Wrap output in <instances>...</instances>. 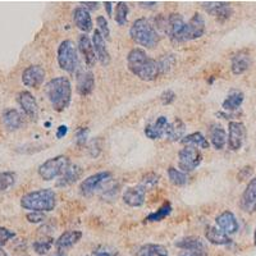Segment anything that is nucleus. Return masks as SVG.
I'll list each match as a JSON object with an SVG mask.
<instances>
[{
  "label": "nucleus",
  "mask_w": 256,
  "mask_h": 256,
  "mask_svg": "<svg viewBox=\"0 0 256 256\" xmlns=\"http://www.w3.org/2000/svg\"><path fill=\"white\" fill-rule=\"evenodd\" d=\"M128 68L134 73V76L146 82L154 81L159 74L158 62L146 54L145 50L140 48H134L127 56Z\"/></svg>",
  "instance_id": "1"
},
{
  "label": "nucleus",
  "mask_w": 256,
  "mask_h": 256,
  "mask_svg": "<svg viewBox=\"0 0 256 256\" xmlns=\"http://www.w3.org/2000/svg\"><path fill=\"white\" fill-rule=\"evenodd\" d=\"M48 99L56 112H63L70 106L72 100V86L67 77L50 80L45 86Z\"/></svg>",
  "instance_id": "2"
},
{
  "label": "nucleus",
  "mask_w": 256,
  "mask_h": 256,
  "mask_svg": "<svg viewBox=\"0 0 256 256\" xmlns=\"http://www.w3.org/2000/svg\"><path fill=\"white\" fill-rule=\"evenodd\" d=\"M20 206L26 210L48 212L56 206V194L50 188H41L24 194L20 201Z\"/></svg>",
  "instance_id": "3"
},
{
  "label": "nucleus",
  "mask_w": 256,
  "mask_h": 256,
  "mask_svg": "<svg viewBox=\"0 0 256 256\" xmlns=\"http://www.w3.org/2000/svg\"><path fill=\"white\" fill-rule=\"evenodd\" d=\"M130 36L137 45L152 49L159 42V34L146 18H138L130 28Z\"/></svg>",
  "instance_id": "4"
},
{
  "label": "nucleus",
  "mask_w": 256,
  "mask_h": 256,
  "mask_svg": "<svg viewBox=\"0 0 256 256\" xmlns=\"http://www.w3.org/2000/svg\"><path fill=\"white\" fill-rule=\"evenodd\" d=\"M59 67L68 73H74L80 67V59L76 45L72 40L62 41L58 48Z\"/></svg>",
  "instance_id": "5"
},
{
  "label": "nucleus",
  "mask_w": 256,
  "mask_h": 256,
  "mask_svg": "<svg viewBox=\"0 0 256 256\" xmlns=\"http://www.w3.org/2000/svg\"><path fill=\"white\" fill-rule=\"evenodd\" d=\"M70 168V158L66 155H58L38 166V176L44 180H52L56 177H62L64 172Z\"/></svg>",
  "instance_id": "6"
},
{
  "label": "nucleus",
  "mask_w": 256,
  "mask_h": 256,
  "mask_svg": "<svg viewBox=\"0 0 256 256\" xmlns=\"http://www.w3.org/2000/svg\"><path fill=\"white\" fill-rule=\"evenodd\" d=\"M202 162L200 150L194 146H186L178 152V168L184 173L194 172Z\"/></svg>",
  "instance_id": "7"
},
{
  "label": "nucleus",
  "mask_w": 256,
  "mask_h": 256,
  "mask_svg": "<svg viewBox=\"0 0 256 256\" xmlns=\"http://www.w3.org/2000/svg\"><path fill=\"white\" fill-rule=\"evenodd\" d=\"M112 173L110 172H99L90 176L86 180H84L80 184V194L82 196L94 195L98 190L102 188L104 184L110 182Z\"/></svg>",
  "instance_id": "8"
},
{
  "label": "nucleus",
  "mask_w": 256,
  "mask_h": 256,
  "mask_svg": "<svg viewBox=\"0 0 256 256\" xmlns=\"http://www.w3.org/2000/svg\"><path fill=\"white\" fill-rule=\"evenodd\" d=\"M186 28V22L184 17L177 13L168 16L166 17V34L169 38L174 42H184V34Z\"/></svg>",
  "instance_id": "9"
},
{
  "label": "nucleus",
  "mask_w": 256,
  "mask_h": 256,
  "mask_svg": "<svg viewBox=\"0 0 256 256\" xmlns=\"http://www.w3.org/2000/svg\"><path fill=\"white\" fill-rule=\"evenodd\" d=\"M246 140V127L242 122H230L228 124V146L232 152H238Z\"/></svg>",
  "instance_id": "10"
},
{
  "label": "nucleus",
  "mask_w": 256,
  "mask_h": 256,
  "mask_svg": "<svg viewBox=\"0 0 256 256\" xmlns=\"http://www.w3.org/2000/svg\"><path fill=\"white\" fill-rule=\"evenodd\" d=\"M205 30H206V24H205L204 17L200 13H196L188 22H186L184 42V41H192L196 40V38H200L201 36H204Z\"/></svg>",
  "instance_id": "11"
},
{
  "label": "nucleus",
  "mask_w": 256,
  "mask_h": 256,
  "mask_svg": "<svg viewBox=\"0 0 256 256\" xmlns=\"http://www.w3.org/2000/svg\"><path fill=\"white\" fill-rule=\"evenodd\" d=\"M46 72L41 66L35 64V66H30L22 72V82L24 86L31 88H38L41 84H44Z\"/></svg>",
  "instance_id": "12"
},
{
  "label": "nucleus",
  "mask_w": 256,
  "mask_h": 256,
  "mask_svg": "<svg viewBox=\"0 0 256 256\" xmlns=\"http://www.w3.org/2000/svg\"><path fill=\"white\" fill-rule=\"evenodd\" d=\"M202 8L208 14L216 17L218 20H227L232 17L233 8L227 2H206L202 3Z\"/></svg>",
  "instance_id": "13"
},
{
  "label": "nucleus",
  "mask_w": 256,
  "mask_h": 256,
  "mask_svg": "<svg viewBox=\"0 0 256 256\" xmlns=\"http://www.w3.org/2000/svg\"><path fill=\"white\" fill-rule=\"evenodd\" d=\"M17 102L20 104V109L28 116L30 120H36L38 116V105L36 102L35 96L30 91H20L17 96Z\"/></svg>",
  "instance_id": "14"
},
{
  "label": "nucleus",
  "mask_w": 256,
  "mask_h": 256,
  "mask_svg": "<svg viewBox=\"0 0 256 256\" xmlns=\"http://www.w3.org/2000/svg\"><path fill=\"white\" fill-rule=\"evenodd\" d=\"M240 206L248 214H252L256 212V177L248 180V186L240 200Z\"/></svg>",
  "instance_id": "15"
},
{
  "label": "nucleus",
  "mask_w": 256,
  "mask_h": 256,
  "mask_svg": "<svg viewBox=\"0 0 256 256\" xmlns=\"http://www.w3.org/2000/svg\"><path fill=\"white\" fill-rule=\"evenodd\" d=\"M216 222L219 230H222L224 233H227V234H234L240 228V224L236 216L232 212H230V210H226V212H220L216 216Z\"/></svg>",
  "instance_id": "16"
},
{
  "label": "nucleus",
  "mask_w": 256,
  "mask_h": 256,
  "mask_svg": "<svg viewBox=\"0 0 256 256\" xmlns=\"http://www.w3.org/2000/svg\"><path fill=\"white\" fill-rule=\"evenodd\" d=\"M78 50L84 56V63L88 64L90 68L95 67L96 62H98V56H96L95 49H94L92 40L86 34H84V35L78 38Z\"/></svg>",
  "instance_id": "17"
},
{
  "label": "nucleus",
  "mask_w": 256,
  "mask_h": 256,
  "mask_svg": "<svg viewBox=\"0 0 256 256\" xmlns=\"http://www.w3.org/2000/svg\"><path fill=\"white\" fill-rule=\"evenodd\" d=\"M250 67L251 56L248 50H240L238 52H236V54L232 56V60H230V70H232L233 74H236V76L244 74L246 70H248Z\"/></svg>",
  "instance_id": "18"
},
{
  "label": "nucleus",
  "mask_w": 256,
  "mask_h": 256,
  "mask_svg": "<svg viewBox=\"0 0 256 256\" xmlns=\"http://www.w3.org/2000/svg\"><path fill=\"white\" fill-rule=\"evenodd\" d=\"M145 198L146 191L140 186V184H138V186L128 187L124 191V194H123V201H124V204H127L128 206L131 208L142 206L144 202H145Z\"/></svg>",
  "instance_id": "19"
},
{
  "label": "nucleus",
  "mask_w": 256,
  "mask_h": 256,
  "mask_svg": "<svg viewBox=\"0 0 256 256\" xmlns=\"http://www.w3.org/2000/svg\"><path fill=\"white\" fill-rule=\"evenodd\" d=\"M92 45L94 49H95L96 56H98V60L102 64V66H108L110 63V54L108 52V48L105 45V38H102V34L99 32V30H96L92 35Z\"/></svg>",
  "instance_id": "20"
},
{
  "label": "nucleus",
  "mask_w": 256,
  "mask_h": 256,
  "mask_svg": "<svg viewBox=\"0 0 256 256\" xmlns=\"http://www.w3.org/2000/svg\"><path fill=\"white\" fill-rule=\"evenodd\" d=\"M168 124L169 122L166 120V116H159L154 123L146 126L144 132H145L146 137L150 138V140H160V138L166 137Z\"/></svg>",
  "instance_id": "21"
},
{
  "label": "nucleus",
  "mask_w": 256,
  "mask_h": 256,
  "mask_svg": "<svg viewBox=\"0 0 256 256\" xmlns=\"http://www.w3.org/2000/svg\"><path fill=\"white\" fill-rule=\"evenodd\" d=\"M73 22L77 26V28L88 34L92 30V18H91L90 12L84 6H78L73 10Z\"/></svg>",
  "instance_id": "22"
},
{
  "label": "nucleus",
  "mask_w": 256,
  "mask_h": 256,
  "mask_svg": "<svg viewBox=\"0 0 256 256\" xmlns=\"http://www.w3.org/2000/svg\"><path fill=\"white\" fill-rule=\"evenodd\" d=\"M95 88V77L91 70H82L77 73V92L81 96L90 95Z\"/></svg>",
  "instance_id": "23"
},
{
  "label": "nucleus",
  "mask_w": 256,
  "mask_h": 256,
  "mask_svg": "<svg viewBox=\"0 0 256 256\" xmlns=\"http://www.w3.org/2000/svg\"><path fill=\"white\" fill-rule=\"evenodd\" d=\"M82 238V232L80 230H67L64 232L56 242V248L58 251H66L73 248L80 240Z\"/></svg>",
  "instance_id": "24"
},
{
  "label": "nucleus",
  "mask_w": 256,
  "mask_h": 256,
  "mask_svg": "<svg viewBox=\"0 0 256 256\" xmlns=\"http://www.w3.org/2000/svg\"><path fill=\"white\" fill-rule=\"evenodd\" d=\"M3 123L9 131H17L24 124V116L16 109H8L3 113Z\"/></svg>",
  "instance_id": "25"
},
{
  "label": "nucleus",
  "mask_w": 256,
  "mask_h": 256,
  "mask_svg": "<svg viewBox=\"0 0 256 256\" xmlns=\"http://www.w3.org/2000/svg\"><path fill=\"white\" fill-rule=\"evenodd\" d=\"M184 132H186V124L184 123V120H180V118H176L174 122L168 124L166 137L172 142L182 141V138L184 137Z\"/></svg>",
  "instance_id": "26"
},
{
  "label": "nucleus",
  "mask_w": 256,
  "mask_h": 256,
  "mask_svg": "<svg viewBox=\"0 0 256 256\" xmlns=\"http://www.w3.org/2000/svg\"><path fill=\"white\" fill-rule=\"evenodd\" d=\"M82 169L78 166H70V168L64 172V174L56 182V187H68L76 184L77 180L81 178Z\"/></svg>",
  "instance_id": "27"
},
{
  "label": "nucleus",
  "mask_w": 256,
  "mask_h": 256,
  "mask_svg": "<svg viewBox=\"0 0 256 256\" xmlns=\"http://www.w3.org/2000/svg\"><path fill=\"white\" fill-rule=\"evenodd\" d=\"M210 141L216 150H223L228 141L227 132L220 124H212L210 128Z\"/></svg>",
  "instance_id": "28"
},
{
  "label": "nucleus",
  "mask_w": 256,
  "mask_h": 256,
  "mask_svg": "<svg viewBox=\"0 0 256 256\" xmlns=\"http://www.w3.org/2000/svg\"><path fill=\"white\" fill-rule=\"evenodd\" d=\"M205 237H206L210 244H218V246L232 244V240L230 238L227 233H224L223 230L216 227H208L206 232H205Z\"/></svg>",
  "instance_id": "29"
},
{
  "label": "nucleus",
  "mask_w": 256,
  "mask_h": 256,
  "mask_svg": "<svg viewBox=\"0 0 256 256\" xmlns=\"http://www.w3.org/2000/svg\"><path fill=\"white\" fill-rule=\"evenodd\" d=\"M176 246L186 251H205V244L200 237H184L176 242Z\"/></svg>",
  "instance_id": "30"
},
{
  "label": "nucleus",
  "mask_w": 256,
  "mask_h": 256,
  "mask_svg": "<svg viewBox=\"0 0 256 256\" xmlns=\"http://www.w3.org/2000/svg\"><path fill=\"white\" fill-rule=\"evenodd\" d=\"M244 100V92H241V91H237V90H233L228 94V96L223 102L222 106H223L224 110L234 112V110H237V109H240V106L242 105Z\"/></svg>",
  "instance_id": "31"
},
{
  "label": "nucleus",
  "mask_w": 256,
  "mask_h": 256,
  "mask_svg": "<svg viewBox=\"0 0 256 256\" xmlns=\"http://www.w3.org/2000/svg\"><path fill=\"white\" fill-rule=\"evenodd\" d=\"M180 142L186 146H194V148H209L210 144L209 141L205 138V136L201 132H194L191 134H187L182 138Z\"/></svg>",
  "instance_id": "32"
},
{
  "label": "nucleus",
  "mask_w": 256,
  "mask_h": 256,
  "mask_svg": "<svg viewBox=\"0 0 256 256\" xmlns=\"http://www.w3.org/2000/svg\"><path fill=\"white\" fill-rule=\"evenodd\" d=\"M136 256H168V250L162 244H148L142 246Z\"/></svg>",
  "instance_id": "33"
},
{
  "label": "nucleus",
  "mask_w": 256,
  "mask_h": 256,
  "mask_svg": "<svg viewBox=\"0 0 256 256\" xmlns=\"http://www.w3.org/2000/svg\"><path fill=\"white\" fill-rule=\"evenodd\" d=\"M172 212V205H170V202H164L162 206L159 208V209L156 210V212H150L148 216H146L145 220L146 222H160L163 220L164 218H166V216H169Z\"/></svg>",
  "instance_id": "34"
},
{
  "label": "nucleus",
  "mask_w": 256,
  "mask_h": 256,
  "mask_svg": "<svg viewBox=\"0 0 256 256\" xmlns=\"http://www.w3.org/2000/svg\"><path fill=\"white\" fill-rule=\"evenodd\" d=\"M168 177L170 184L178 187L184 186L187 184V180H188L186 173H184L182 170H178L174 166H169L168 168Z\"/></svg>",
  "instance_id": "35"
},
{
  "label": "nucleus",
  "mask_w": 256,
  "mask_h": 256,
  "mask_svg": "<svg viewBox=\"0 0 256 256\" xmlns=\"http://www.w3.org/2000/svg\"><path fill=\"white\" fill-rule=\"evenodd\" d=\"M128 13H130V8H128V4L124 2H120L116 6V22L120 26H124L128 20Z\"/></svg>",
  "instance_id": "36"
},
{
  "label": "nucleus",
  "mask_w": 256,
  "mask_h": 256,
  "mask_svg": "<svg viewBox=\"0 0 256 256\" xmlns=\"http://www.w3.org/2000/svg\"><path fill=\"white\" fill-rule=\"evenodd\" d=\"M17 176L14 172H0V191H6L14 186Z\"/></svg>",
  "instance_id": "37"
},
{
  "label": "nucleus",
  "mask_w": 256,
  "mask_h": 256,
  "mask_svg": "<svg viewBox=\"0 0 256 256\" xmlns=\"http://www.w3.org/2000/svg\"><path fill=\"white\" fill-rule=\"evenodd\" d=\"M176 58L173 54H168V56H163L158 60V68H159V74H164V73L169 72L170 68L174 66Z\"/></svg>",
  "instance_id": "38"
},
{
  "label": "nucleus",
  "mask_w": 256,
  "mask_h": 256,
  "mask_svg": "<svg viewBox=\"0 0 256 256\" xmlns=\"http://www.w3.org/2000/svg\"><path fill=\"white\" fill-rule=\"evenodd\" d=\"M159 184V176L154 172H150L148 174H145L142 177L140 182V186L142 187L145 191H148V190H152L158 186Z\"/></svg>",
  "instance_id": "39"
},
{
  "label": "nucleus",
  "mask_w": 256,
  "mask_h": 256,
  "mask_svg": "<svg viewBox=\"0 0 256 256\" xmlns=\"http://www.w3.org/2000/svg\"><path fill=\"white\" fill-rule=\"evenodd\" d=\"M52 238L48 237V238L38 240V241L34 244V250L38 254V255H44L48 251L52 248Z\"/></svg>",
  "instance_id": "40"
},
{
  "label": "nucleus",
  "mask_w": 256,
  "mask_h": 256,
  "mask_svg": "<svg viewBox=\"0 0 256 256\" xmlns=\"http://www.w3.org/2000/svg\"><path fill=\"white\" fill-rule=\"evenodd\" d=\"M96 24L99 27V32L102 34V38L105 40H109V38H110V30H109L108 20H105V17H102V16H99V17L96 18Z\"/></svg>",
  "instance_id": "41"
},
{
  "label": "nucleus",
  "mask_w": 256,
  "mask_h": 256,
  "mask_svg": "<svg viewBox=\"0 0 256 256\" xmlns=\"http://www.w3.org/2000/svg\"><path fill=\"white\" fill-rule=\"evenodd\" d=\"M16 237V233L13 230H8L6 227H0V248H3L4 244H8L12 238Z\"/></svg>",
  "instance_id": "42"
},
{
  "label": "nucleus",
  "mask_w": 256,
  "mask_h": 256,
  "mask_svg": "<svg viewBox=\"0 0 256 256\" xmlns=\"http://www.w3.org/2000/svg\"><path fill=\"white\" fill-rule=\"evenodd\" d=\"M45 214L44 212H31L26 216V219L30 222V223H41V222L45 220Z\"/></svg>",
  "instance_id": "43"
},
{
  "label": "nucleus",
  "mask_w": 256,
  "mask_h": 256,
  "mask_svg": "<svg viewBox=\"0 0 256 256\" xmlns=\"http://www.w3.org/2000/svg\"><path fill=\"white\" fill-rule=\"evenodd\" d=\"M252 174H254V168H252V166H244V168H242V169H240L238 174H237V180H238L240 182H242V180H248V178H250Z\"/></svg>",
  "instance_id": "44"
},
{
  "label": "nucleus",
  "mask_w": 256,
  "mask_h": 256,
  "mask_svg": "<svg viewBox=\"0 0 256 256\" xmlns=\"http://www.w3.org/2000/svg\"><path fill=\"white\" fill-rule=\"evenodd\" d=\"M88 134H90V130L88 128H80L78 131L76 132V141L78 145H84V142L88 141Z\"/></svg>",
  "instance_id": "45"
},
{
  "label": "nucleus",
  "mask_w": 256,
  "mask_h": 256,
  "mask_svg": "<svg viewBox=\"0 0 256 256\" xmlns=\"http://www.w3.org/2000/svg\"><path fill=\"white\" fill-rule=\"evenodd\" d=\"M160 100H162V102H163L164 105L172 104L176 100V94L173 92L172 90H166L162 95H160Z\"/></svg>",
  "instance_id": "46"
},
{
  "label": "nucleus",
  "mask_w": 256,
  "mask_h": 256,
  "mask_svg": "<svg viewBox=\"0 0 256 256\" xmlns=\"http://www.w3.org/2000/svg\"><path fill=\"white\" fill-rule=\"evenodd\" d=\"M178 256H208L205 251H184Z\"/></svg>",
  "instance_id": "47"
},
{
  "label": "nucleus",
  "mask_w": 256,
  "mask_h": 256,
  "mask_svg": "<svg viewBox=\"0 0 256 256\" xmlns=\"http://www.w3.org/2000/svg\"><path fill=\"white\" fill-rule=\"evenodd\" d=\"M67 132H68L67 126H59L58 130H56V137H58V138H62V137H64L66 134H67Z\"/></svg>",
  "instance_id": "48"
},
{
  "label": "nucleus",
  "mask_w": 256,
  "mask_h": 256,
  "mask_svg": "<svg viewBox=\"0 0 256 256\" xmlns=\"http://www.w3.org/2000/svg\"><path fill=\"white\" fill-rule=\"evenodd\" d=\"M82 6H84L86 9H91V10H96V9L99 8V3L98 2H84Z\"/></svg>",
  "instance_id": "49"
},
{
  "label": "nucleus",
  "mask_w": 256,
  "mask_h": 256,
  "mask_svg": "<svg viewBox=\"0 0 256 256\" xmlns=\"http://www.w3.org/2000/svg\"><path fill=\"white\" fill-rule=\"evenodd\" d=\"M138 6H141V8H155V6H158V3H155V2H140L138 3Z\"/></svg>",
  "instance_id": "50"
},
{
  "label": "nucleus",
  "mask_w": 256,
  "mask_h": 256,
  "mask_svg": "<svg viewBox=\"0 0 256 256\" xmlns=\"http://www.w3.org/2000/svg\"><path fill=\"white\" fill-rule=\"evenodd\" d=\"M94 254H95V256H116V254L109 252V251L106 250H96L94 251Z\"/></svg>",
  "instance_id": "51"
},
{
  "label": "nucleus",
  "mask_w": 256,
  "mask_h": 256,
  "mask_svg": "<svg viewBox=\"0 0 256 256\" xmlns=\"http://www.w3.org/2000/svg\"><path fill=\"white\" fill-rule=\"evenodd\" d=\"M104 6H105V9H106V13H108V16H112V9H113V4H112L110 2H105Z\"/></svg>",
  "instance_id": "52"
},
{
  "label": "nucleus",
  "mask_w": 256,
  "mask_h": 256,
  "mask_svg": "<svg viewBox=\"0 0 256 256\" xmlns=\"http://www.w3.org/2000/svg\"><path fill=\"white\" fill-rule=\"evenodd\" d=\"M0 256H8V255H6V251H4L2 248H0Z\"/></svg>",
  "instance_id": "53"
},
{
  "label": "nucleus",
  "mask_w": 256,
  "mask_h": 256,
  "mask_svg": "<svg viewBox=\"0 0 256 256\" xmlns=\"http://www.w3.org/2000/svg\"><path fill=\"white\" fill-rule=\"evenodd\" d=\"M254 244L256 246V227H255V233H254Z\"/></svg>",
  "instance_id": "54"
},
{
  "label": "nucleus",
  "mask_w": 256,
  "mask_h": 256,
  "mask_svg": "<svg viewBox=\"0 0 256 256\" xmlns=\"http://www.w3.org/2000/svg\"><path fill=\"white\" fill-rule=\"evenodd\" d=\"M56 256H66V255H63V254H59V255H56Z\"/></svg>",
  "instance_id": "55"
}]
</instances>
